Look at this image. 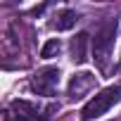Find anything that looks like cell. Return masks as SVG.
Listing matches in <instances>:
<instances>
[{
	"label": "cell",
	"mask_w": 121,
	"mask_h": 121,
	"mask_svg": "<svg viewBox=\"0 0 121 121\" xmlns=\"http://www.w3.org/2000/svg\"><path fill=\"white\" fill-rule=\"evenodd\" d=\"M116 29H119V22L112 17V19H107L95 31V38H93V59H95V64H97V69L102 74L109 69V62H112V50H114Z\"/></svg>",
	"instance_id": "cell-1"
},
{
	"label": "cell",
	"mask_w": 121,
	"mask_h": 121,
	"mask_svg": "<svg viewBox=\"0 0 121 121\" xmlns=\"http://www.w3.org/2000/svg\"><path fill=\"white\" fill-rule=\"evenodd\" d=\"M55 112V104H38V102H29V100H12L10 107L5 109L3 121H50Z\"/></svg>",
	"instance_id": "cell-2"
},
{
	"label": "cell",
	"mask_w": 121,
	"mask_h": 121,
	"mask_svg": "<svg viewBox=\"0 0 121 121\" xmlns=\"http://www.w3.org/2000/svg\"><path fill=\"white\" fill-rule=\"evenodd\" d=\"M119 102H121V86H109V88L100 90L97 95H93V97L83 104L81 119H83V121H95V119L104 116V114H107L114 104H119Z\"/></svg>",
	"instance_id": "cell-3"
},
{
	"label": "cell",
	"mask_w": 121,
	"mask_h": 121,
	"mask_svg": "<svg viewBox=\"0 0 121 121\" xmlns=\"http://www.w3.org/2000/svg\"><path fill=\"white\" fill-rule=\"evenodd\" d=\"M59 67H45L38 69L31 78H29V90L33 95H43V97H55L57 95V86H59Z\"/></svg>",
	"instance_id": "cell-4"
},
{
	"label": "cell",
	"mask_w": 121,
	"mask_h": 121,
	"mask_svg": "<svg viewBox=\"0 0 121 121\" xmlns=\"http://www.w3.org/2000/svg\"><path fill=\"white\" fill-rule=\"evenodd\" d=\"M93 88H95V74H90V71H78V74L71 76V81H69V86H67V95H69L71 100H78V97H83L86 93H90Z\"/></svg>",
	"instance_id": "cell-5"
},
{
	"label": "cell",
	"mask_w": 121,
	"mask_h": 121,
	"mask_svg": "<svg viewBox=\"0 0 121 121\" xmlns=\"http://www.w3.org/2000/svg\"><path fill=\"white\" fill-rule=\"evenodd\" d=\"M88 33H76L74 38H71V45H69V50H71V62L74 64H83L86 59H88Z\"/></svg>",
	"instance_id": "cell-6"
},
{
	"label": "cell",
	"mask_w": 121,
	"mask_h": 121,
	"mask_svg": "<svg viewBox=\"0 0 121 121\" xmlns=\"http://www.w3.org/2000/svg\"><path fill=\"white\" fill-rule=\"evenodd\" d=\"M76 22H78V12H76V10H59V12L55 14L52 29H57V31H69V29L76 26Z\"/></svg>",
	"instance_id": "cell-7"
},
{
	"label": "cell",
	"mask_w": 121,
	"mask_h": 121,
	"mask_svg": "<svg viewBox=\"0 0 121 121\" xmlns=\"http://www.w3.org/2000/svg\"><path fill=\"white\" fill-rule=\"evenodd\" d=\"M59 50H62V43H59L57 38H50L43 48H40V57L43 59H50V57H57L59 55Z\"/></svg>",
	"instance_id": "cell-8"
}]
</instances>
